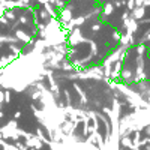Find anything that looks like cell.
Here are the masks:
<instances>
[{
  "mask_svg": "<svg viewBox=\"0 0 150 150\" xmlns=\"http://www.w3.org/2000/svg\"><path fill=\"white\" fill-rule=\"evenodd\" d=\"M38 2H39V3H44V5H45V3H48V2H50V0H38Z\"/></svg>",
  "mask_w": 150,
  "mask_h": 150,
  "instance_id": "obj_1",
  "label": "cell"
}]
</instances>
